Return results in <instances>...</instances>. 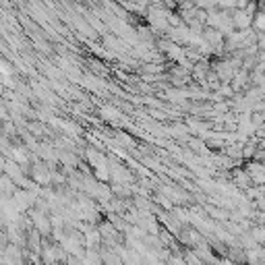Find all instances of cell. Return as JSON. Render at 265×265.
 <instances>
[{"instance_id":"cell-1","label":"cell","mask_w":265,"mask_h":265,"mask_svg":"<svg viewBox=\"0 0 265 265\" xmlns=\"http://www.w3.org/2000/svg\"><path fill=\"white\" fill-rule=\"evenodd\" d=\"M253 27H255L259 33H263V31H265V11H259V13L255 15V19H253Z\"/></svg>"},{"instance_id":"cell-2","label":"cell","mask_w":265,"mask_h":265,"mask_svg":"<svg viewBox=\"0 0 265 265\" xmlns=\"http://www.w3.org/2000/svg\"><path fill=\"white\" fill-rule=\"evenodd\" d=\"M99 114H101L106 120H118V116H120V112L114 110V108H110V106H104Z\"/></svg>"},{"instance_id":"cell-3","label":"cell","mask_w":265,"mask_h":265,"mask_svg":"<svg viewBox=\"0 0 265 265\" xmlns=\"http://www.w3.org/2000/svg\"><path fill=\"white\" fill-rule=\"evenodd\" d=\"M0 75H3V77H9V75H11L9 63H7V60H3V58H0Z\"/></svg>"}]
</instances>
